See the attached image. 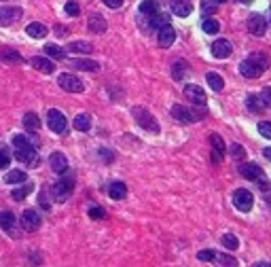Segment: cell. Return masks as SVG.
I'll return each instance as SVG.
<instances>
[{"label":"cell","mask_w":271,"mask_h":267,"mask_svg":"<svg viewBox=\"0 0 271 267\" xmlns=\"http://www.w3.org/2000/svg\"><path fill=\"white\" fill-rule=\"evenodd\" d=\"M269 64H271V60L267 53L254 51V53H250L248 60H244L240 64V72H242V76H246V79H259L263 72L269 70Z\"/></svg>","instance_id":"cell-1"},{"label":"cell","mask_w":271,"mask_h":267,"mask_svg":"<svg viewBox=\"0 0 271 267\" xmlns=\"http://www.w3.org/2000/svg\"><path fill=\"white\" fill-rule=\"evenodd\" d=\"M74 191V178L72 176H64L60 178L53 187H51V195H53L55 201H66Z\"/></svg>","instance_id":"cell-2"},{"label":"cell","mask_w":271,"mask_h":267,"mask_svg":"<svg viewBox=\"0 0 271 267\" xmlns=\"http://www.w3.org/2000/svg\"><path fill=\"white\" fill-rule=\"evenodd\" d=\"M134 119L138 121V125L142 127V130H146V132H151V134H159V123H157V119L153 117L148 111H144V108H140V106H136L134 111Z\"/></svg>","instance_id":"cell-3"},{"label":"cell","mask_w":271,"mask_h":267,"mask_svg":"<svg viewBox=\"0 0 271 267\" xmlns=\"http://www.w3.org/2000/svg\"><path fill=\"white\" fill-rule=\"evenodd\" d=\"M15 159H17V161H22V163H25L28 168H36V165H38V153H36V149L32 144L17 146V149H15Z\"/></svg>","instance_id":"cell-4"},{"label":"cell","mask_w":271,"mask_h":267,"mask_svg":"<svg viewBox=\"0 0 271 267\" xmlns=\"http://www.w3.org/2000/svg\"><path fill=\"white\" fill-rule=\"evenodd\" d=\"M57 85H60L64 91L68 93H83V81L76 79L74 74H60V79H57Z\"/></svg>","instance_id":"cell-5"},{"label":"cell","mask_w":271,"mask_h":267,"mask_svg":"<svg viewBox=\"0 0 271 267\" xmlns=\"http://www.w3.org/2000/svg\"><path fill=\"white\" fill-rule=\"evenodd\" d=\"M233 206L240 210V212H250L254 206V197L250 191L246 189H240V191H235V195H233Z\"/></svg>","instance_id":"cell-6"},{"label":"cell","mask_w":271,"mask_h":267,"mask_svg":"<svg viewBox=\"0 0 271 267\" xmlns=\"http://www.w3.org/2000/svg\"><path fill=\"white\" fill-rule=\"evenodd\" d=\"M47 125H49V130L55 134L66 132V117H64V112H60L57 108H51L47 112Z\"/></svg>","instance_id":"cell-7"},{"label":"cell","mask_w":271,"mask_h":267,"mask_svg":"<svg viewBox=\"0 0 271 267\" xmlns=\"http://www.w3.org/2000/svg\"><path fill=\"white\" fill-rule=\"evenodd\" d=\"M174 41H176V30H174L170 23H163V25L159 28V32H157V43H159V47L167 49V47H172V44H174Z\"/></svg>","instance_id":"cell-8"},{"label":"cell","mask_w":271,"mask_h":267,"mask_svg":"<svg viewBox=\"0 0 271 267\" xmlns=\"http://www.w3.org/2000/svg\"><path fill=\"white\" fill-rule=\"evenodd\" d=\"M184 98L189 100V102H193L195 106H205V91L199 85H186L184 87Z\"/></svg>","instance_id":"cell-9"},{"label":"cell","mask_w":271,"mask_h":267,"mask_svg":"<svg viewBox=\"0 0 271 267\" xmlns=\"http://www.w3.org/2000/svg\"><path fill=\"white\" fill-rule=\"evenodd\" d=\"M38 227H41V216H38L34 210H25L22 214V229L32 233V231H36Z\"/></svg>","instance_id":"cell-10"},{"label":"cell","mask_w":271,"mask_h":267,"mask_svg":"<svg viewBox=\"0 0 271 267\" xmlns=\"http://www.w3.org/2000/svg\"><path fill=\"white\" fill-rule=\"evenodd\" d=\"M231 51H233V47H231L229 41H214L212 43V55L216 57V60H225V57L231 55Z\"/></svg>","instance_id":"cell-11"},{"label":"cell","mask_w":271,"mask_h":267,"mask_svg":"<svg viewBox=\"0 0 271 267\" xmlns=\"http://www.w3.org/2000/svg\"><path fill=\"white\" fill-rule=\"evenodd\" d=\"M248 30L254 36H263L267 32V22L263 19V15H252L248 19Z\"/></svg>","instance_id":"cell-12"},{"label":"cell","mask_w":271,"mask_h":267,"mask_svg":"<svg viewBox=\"0 0 271 267\" xmlns=\"http://www.w3.org/2000/svg\"><path fill=\"white\" fill-rule=\"evenodd\" d=\"M30 64L34 66L38 72H43V74H51L55 70V66H53V62L49 60V57H45V55H36V57H32L30 60Z\"/></svg>","instance_id":"cell-13"},{"label":"cell","mask_w":271,"mask_h":267,"mask_svg":"<svg viewBox=\"0 0 271 267\" xmlns=\"http://www.w3.org/2000/svg\"><path fill=\"white\" fill-rule=\"evenodd\" d=\"M170 6H172V13L178 17H189L193 13V4L189 0H172Z\"/></svg>","instance_id":"cell-14"},{"label":"cell","mask_w":271,"mask_h":267,"mask_svg":"<svg viewBox=\"0 0 271 267\" xmlns=\"http://www.w3.org/2000/svg\"><path fill=\"white\" fill-rule=\"evenodd\" d=\"M49 165H51V170L57 172V174H64V172L68 170V159L62 155L60 151H55L53 155L49 157Z\"/></svg>","instance_id":"cell-15"},{"label":"cell","mask_w":271,"mask_h":267,"mask_svg":"<svg viewBox=\"0 0 271 267\" xmlns=\"http://www.w3.org/2000/svg\"><path fill=\"white\" fill-rule=\"evenodd\" d=\"M87 28H89V32H93V34H102V32H106V19L102 17L100 13H93V15H89Z\"/></svg>","instance_id":"cell-16"},{"label":"cell","mask_w":271,"mask_h":267,"mask_svg":"<svg viewBox=\"0 0 271 267\" xmlns=\"http://www.w3.org/2000/svg\"><path fill=\"white\" fill-rule=\"evenodd\" d=\"M70 66L76 68V70H85V72H98L100 70V64L93 62V60H85V57H79V60H72Z\"/></svg>","instance_id":"cell-17"},{"label":"cell","mask_w":271,"mask_h":267,"mask_svg":"<svg viewBox=\"0 0 271 267\" xmlns=\"http://www.w3.org/2000/svg\"><path fill=\"white\" fill-rule=\"evenodd\" d=\"M210 142H212V149H214V153H212V155H214V161L218 163V161L223 159L225 151H227V146H225L223 138L218 136V134H212V136H210Z\"/></svg>","instance_id":"cell-18"},{"label":"cell","mask_w":271,"mask_h":267,"mask_svg":"<svg viewBox=\"0 0 271 267\" xmlns=\"http://www.w3.org/2000/svg\"><path fill=\"white\" fill-rule=\"evenodd\" d=\"M240 174L246 178V180H256L263 172H261V168L256 163H242L240 165Z\"/></svg>","instance_id":"cell-19"},{"label":"cell","mask_w":271,"mask_h":267,"mask_svg":"<svg viewBox=\"0 0 271 267\" xmlns=\"http://www.w3.org/2000/svg\"><path fill=\"white\" fill-rule=\"evenodd\" d=\"M22 17V9H11V6H0V23H13Z\"/></svg>","instance_id":"cell-20"},{"label":"cell","mask_w":271,"mask_h":267,"mask_svg":"<svg viewBox=\"0 0 271 267\" xmlns=\"http://www.w3.org/2000/svg\"><path fill=\"white\" fill-rule=\"evenodd\" d=\"M172 117L178 119L180 123H193V119H195L189 108H184V106H180V104H176V106L172 108Z\"/></svg>","instance_id":"cell-21"},{"label":"cell","mask_w":271,"mask_h":267,"mask_svg":"<svg viewBox=\"0 0 271 267\" xmlns=\"http://www.w3.org/2000/svg\"><path fill=\"white\" fill-rule=\"evenodd\" d=\"M25 32H28V36H32V38H43V36H47L49 28H47L45 23L34 22V23H28V25H25Z\"/></svg>","instance_id":"cell-22"},{"label":"cell","mask_w":271,"mask_h":267,"mask_svg":"<svg viewBox=\"0 0 271 267\" xmlns=\"http://www.w3.org/2000/svg\"><path fill=\"white\" fill-rule=\"evenodd\" d=\"M140 13L146 17H153V15H157V13H161V6L157 0H144V2H140Z\"/></svg>","instance_id":"cell-23"},{"label":"cell","mask_w":271,"mask_h":267,"mask_svg":"<svg viewBox=\"0 0 271 267\" xmlns=\"http://www.w3.org/2000/svg\"><path fill=\"white\" fill-rule=\"evenodd\" d=\"M108 195H111V200H123L127 195V187L123 182H111L108 184Z\"/></svg>","instance_id":"cell-24"},{"label":"cell","mask_w":271,"mask_h":267,"mask_svg":"<svg viewBox=\"0 0 271 267\" xmlns=\"http://www.w3.org/2000/svg\"><path fill=\"white\" fill-rule=\"evenodd\" d=\"M32 191H34V184H32V182H25V184H22V187L13 189L11 195H13V200H15V201H23L25 197L32 193Z\"/></svg>","instance_id":"cell-25"},{"label":"cell","mask_w":271,"mask_h":267,"mask_svg":"<svg viewBox=\"0 0 271 267\" xmlns=\"http://www.w3.org/2000/svg\"><path fill=\"white\" fill-rule=\"evenodd\" d=\"M0 227H2L6 233H13V227H15V216H13V212H9V210L0 212Z\"/></svg>","instance_id":"cell-26"},{"label":"cell","mask_w":271,"mask_h":267,"mask_svg":"<svg viewBox=\"0 0 271 267\" xmlns=\"http://www.w3.org/2000/svg\"><path fill=\"white\" fill-rule=\"evenodd\" d=\"M0 60H2L4 64H22L23 57L19 55L17 51H13V49H2V51H0Z\"/></svg>","instance_id":"cell-27"},{"label":"cell","mask_w":271,"mask_h":267,"mask_svg":"<svg viewBox=\"0 0 271 267\" xmlns=\"http://www.w3.org/2000/svg\"><path fill=\"white\" fill-rule=\"evenodd\" d=\"M68 51H72V53H83V55H89L93 51V47L85 41H76V43H70L68 44Z\"/></svg>","instance_id":"cell-28"},{"label":"cell","mask_w":271,"mask_h":267,"mask_svg":"<svg viewBox=\"0 0 271 267\" xmlns=\"http://www.w3.org/2000/svg\"><path fill=\"white\" fill-rule=\"evenodd\" d=\"M186 70H189V64H186L184 60H178V62H174V66H172V76L176 81H182Z\"/></svg>","instance_id":"cell-29"},{"label":"cell","mask_w":271,"mask_h":267,"mask_svg":"<svg viewBox=\"0 0 271 267\" xmlns=\"http://www.w3.org/2000/svg\"><path fill=\"white\" fill-rule=\"evenodd\" d=\"M246 104H248V108L252 112H261L263 108H265V102H263V98L261 95H256V93H250L248 98H246Z\"/></svg>","instance_id":"cell-30"},{"label":"cell","mask_w":271,"mask_h":267,"mask_svg":"<svg viewBox=\"0 0 271 267\" xmlns=\"http://www.w3.org/2000/svg\"><path fill=\"white\" fill-rule=\"evenodd\" d=\"M214 263L218 267H237V259L235 257H229V254H225V252H216Z\"/></svg>","instance_id":"cell-31"},{"label":"cell","mask_w":271,"mask_h":267,"mask_svg":"<svg viewBox=\"0 0 271 267\" xmlns=\"http://www.w3.org/2000/svg\"><path fill=\"white\" fill-rule=\"evenodd\" d=\"M72 123H74V130H79V132H87L89 127H91V119H89V114H76Z\"/></svg>","instance_id":"cell-32"},{"label":"cell","mask_w":271,"mask_h":267,"mask_svg":"<svg viewBox=\"0 0 271 267\" xmlns=\"http://www.w3.org/2000/svg\"><path fill=\"white\" fill-rule=\"evenodd\" d=\"M23 125L28 127V130L36 132L38 127H41V119H38L36 112H25V114H23Z\"/></svg>","instance_id":"cell-33"},{"label":"cell","mask_w":271,"mask_h":267,"mask_svg":"<svg viewBox=\"0 0 271 267\" xmlns=\"http://www.w3.org/2000/svg\"><path fill=\"white\" fill-rule=\"evenodd\" d=\"M205 81H208V85H210L212 89H214V91H223L225 81H223L216 72H208V74H205Z\"/></svg>","instance_id":"cell-34"},{"label":"cell","mask_w":271,"mask_h":267,"mask_svg":"<svg viewBox=\"0 0 271 267\" xmlns=\"http://www.w3.org/2000/svg\"><path fill=\"white\" fill-rule=\"evenodd\" d=\"M23 180H25V172L23 170H11L9 174L4 176L6 184H17V182H23Z\"/></svg>","instance_id":"cell-35"},{"label":"cell","mask_w":271,"mask_h":267,"mask_svg":"<svg viewBox=\"0 0 271 267\" xmlns=\"http://www.w3.org/2000/svg\"><path fill=\"white\" fill-rule=\"evenodd\" d=\"M221 242H223V246L227 248V250H237V248H240V242H237V238L233 233H225Z\"/></svg>","instance_id":"cell-36"},{"label":"cell","mask_w":271,"mask_h":267,"mask_svg":"<svg viewBox=\"0 0 271 267\" xmlns=\"http://www.w3.org/2000/svg\"><path fill=\"white\" fill-rule=\"evenodd\" d=\"M45 53H47L49 57H53V60H64V57H66L64 49L57 47V44H47V47H45Z\"/></svg>","instance_id":"cell-37"},{"label":"cell","mask_w":271,"mask_h":267,"mask_svg":"<svg viewBox=\"0 0 271 267\" xmlns=\"http://www.w3.org/2000/svg\"><path fill=\"white\" fill-rule=\"evenodd\" d=\"M202 28L205 34H216L218 30H221V25H218L216 19H203V23H202Z\"/></svg>","instance_id":"cell-38"},{"label":"cell","mask_w":271,"mask_h":267,"mask_svg":"<svg viewBox=\"0 0 271 267\" xmlns=\"http://www.w3.org/2000/svg\"><path fill=\"white\" fill-rule=\"evenodd\" d=\"M229 153H231V157H233L235 161H242V159L246 157V149H244V146H240V144H231L229 146Z\"/></svg>","instance_id":"cell-39"},{"label":"cell","mask_w":271,"mask_h":267,"mask_svg":"<svg viewBox=\"0 0 271 267\" xmlns=\"http://www.w3.org/2000/svg\"><path fill=\"white\" fill-rule=\"evenodd\" d=\"M13 144H15V146H22V144L36 146V140H34V136H23V134H17V136L13 138Z\"/></svg>","instance_id":"cell-40"},{"label":"cell","mask_w":271,"mask_h":267,"mask_svg":"<svg viewBox=\"0 0 271 267\" xmlns=\"http://www.w3.org/2000/svg\"><path fill=\"white\" fill-rule=\"evenodd\" d=\"M197 259L203 261V263H214L216 252L214 250H202V252H197Z\"/></svg>","instance_id":"cell-41"},{"label":"cell","mask_w":271,"mask_h":267,"mask_svg":"<svg viewBox=\"0 0 271 267\" xmlns=\"http://www.w3.org/2000/svg\"><path fill=\"white\" fill-rule=\"evenodd\" d=\"M259 132H261L263 138L271 140V123H269V121H261V123H259Z\"/></svg>","instance_id":"cell-42"},{"label":"cell","mask_w":271,"mask_h":267,"mask_svg":"<svg viewBox=\"0 0 271 267\" xmlns=\"http://www.w3.org/2000/svg\"><path fill=\"white\" fill-rule=\"evenodd\" d=\"M66 13H68V15H72V17H76L81 13V6L76 4L74 0H68V2H66Z\"/></svg>","instance_id":"cell-43"},{"label":"cell","mask_w":271,"mask_h":267,"mask_svg":"<svg viewBox=\"0 0 271 267\" xmlns=\"http://www.w3.org/2000/svg\"><path fill=\"white\" fill-rule=\"evenodd\" d=\"M87 214L91 216V219H104V216H106V212H104V210H102L100 206H91Z\"/></svg>","instance_id":"cell-44"},{"label":"cell","mask_w":271,"mask_h":267,"mask_svg":"<svg viewBox=\"0 0 271 267\" xmlns=\"http://www.w3.org/2000/svg\"><path fill=\"white\" fill-rule=\"evenodd\" d=\"M261 98H263V102L271 108V87H263V93H261Z\"/></svg>","instance_id":"cell-45"},{"label":"cell","mask_w":271,"mask_h":267,"mask_svg":"<svg viewBox=\"0 0 271 267\" xmlns=\"http://www.w3.org/2000/svg\"><path fill=\"white\" fill-rule=\"evenodd\" d=\"M102 2H104L108 9H119V6L123 4V0H102Z\"/></svg>","instance_id":"cell-46"},{"label":"cell","mask_w":271,"mask_h":267,"mask_svg":"<svg viewBox=\"0 0 271 267\" xmlns=\"http://www.w3.org/2000/svg\"><path fill=\"white\" fill-rule=\"evenodd\" d=\"M9 155H6V153H2V151H0V170H2V168H6V165H9Z\"/></svg>","instance_id":"cell-47"},{"label":"cell","mask_w":271,"mask_h":267,"mask_svg":"<svg viewBox=\"0 0 271 267\" xmlns=\"http://www.w3.org/2000/svg\"><path fill=\"white\" fill-rule=\"evenodd\" d=\"M100 153H102V155H104V157H102V159H104V161H106V163H108V161H113V159H114V157H113V151H106V149H102Z\"/></svg>","instance_id":"cell-48"},{"label":"cell","mask_w":271,"mask_h":267,"mask_svg":"<svg viewBox=\"0 0 271 267\" xmlns=\"http://www.w3.org/2000/svg\"><path fill=\"white\" fill-rule=\"evenodd\" d=\"M216 11V4H210V2H203V13H214Z\"/></svg>","instance_id":"cell-49"},{"label":"cell","mask_w":271,"mask_h":267,"mask_svg":"<svg viewBox=\"0 0 271 267\" xmlns=\"http://www.w3.org/2000/svg\"><path fill=\"white\" fill-rule=\"evenodd\" d=\"M38 201H41V206L45 208V210H49L51 206H49V201H47V195H45V193H41V200H38Z\"/></svg>","instance_id":"cell-50"},{"label":"cell","mask_w":271,"mask_h":267,"mask_svg":"<svg viewBox=\"0 0 271 267\" xmlns=\"http://www.w3.org/2000/svg\"><path fill=\"white\" fill-rule=\"evenodd\" d=\"M55 34L60 36V34H66V28L64 25H55Z\"/></svg>","instance_id":"cell-51"},{"label":"cell","mask_w":271,"mask_h":267,"mask_svg":"<svg viewBox=\"0 0 271 267\" xmlns=\"http://www.w3.org/2000/svg\"><path fill=\"white\" fill-rule=\"evenodd\" d=\"M252 267H271V263H267V261H259V263H254Z\"/></svg>","instance_id":"cell-52"},{"label":"cell","mask_w":271,"mask_h":267,"mask_svg":"<svg viewBox=\"0 0 271 267\" xmlns=\"http://www.w3.org/2000/svg\"><path fill=\"white\" fill-rule=\"evenodd\" d=\"M263 155H265L269 161H271V146H267V149H263Z\"/></svg>","instance_id":"cell-53"},{"label":"cell","mask_w":271,"mask_h":267,"mask_svg":"<svg viewBox=\"0 0 271 267\" xmlns=\"http://www.w3.org/2000/svg\"><path fill=\"white\" fill-rule=\"evenodd\" d=\"M240 2H244V4H252L254 0H240Z\"/></svg>","instance_id":"cell-54"},{"label":"cell","mask_w":271,"mask_h":267,"mask_svg":"<svg viewBox=\"0 0 271 267\" xmlns=\"http://www.w3.org/2000/svg\"><path fill=\"white\" fill-rule=\"evenodd\" d=\"M214 2H225V0H214Z\"/></svg>","instance_id":"cell-55"}]
</instances>
